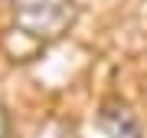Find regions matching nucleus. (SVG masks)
Returning <instances> with one entry per match:
<instances>
[{
  "instance_id": "1",
  "label": "nucleus",
  "mask_w": 147,
  "mask_h": 138,
  "mask_svg": "<svg viewBox=\"0 0 147 138\" xmlns=\"http://www.w3.org/2000/svg\"><path fill=\"white\" fill-rule=\"evenodd\" d=\"M13 23L33 40H59L75 20L72 0H13Z\"/></svg>"
},
{
  "instance_id": "2",
  "label": "nucleus",
  "mask_w": 147,
  "mask_h": 138,
  "mask_svg": "<svg viewBox=\"0 0 147 138\" xmlns=\"http://www.w3.org/2000/svg\"><path fill=\"white\" fill-rule=\"evenodd\" d=\"M101 128L111 135V138H144L141 135V125H137L134 112L121 102H105L101 105V115H98Z\"/></svg>"
},
{
  "instance_id": "3",
  "label": "nucleus",
  "mask_w": 147,
  "mask_h": 138,
  "mask_svg": "<svg viewBox=\"0 0 147 138\" xmlns=\"http://www.w3.org/2000/svg\"><path fill=\"white\" fill-rule=\"evenodd\" d=\"M0 138H10V118L3 109H0Z\"/></svg>"
}]
</instances>
